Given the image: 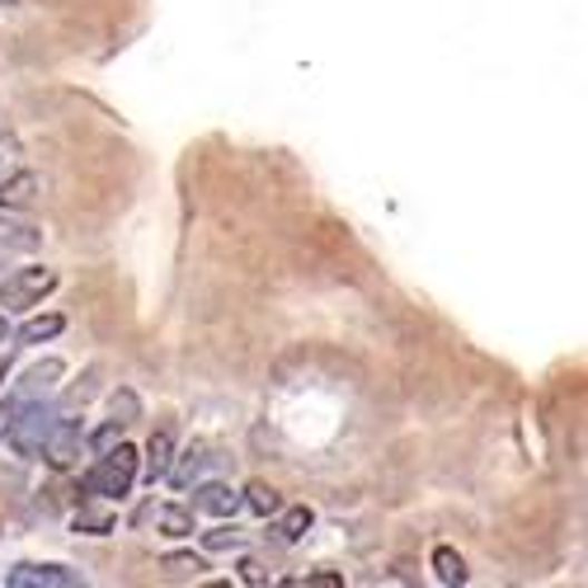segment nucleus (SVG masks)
<instances>
[{
    "mask_svg": "<svg viewBox=\"0 0 588 588\" xmlns=\"http://www.w3.org/2000/svg\"><path fill=\"white\" fill-rule=\"evenodd\" d=\"M114 443H122V424H118V419H109V424H104V429L90 438V448H95V452H109Z\"/></svg>",
    "mask_w": 588,
    "mask_h": 588,
    "instance_id": "22",
    "label": "nucleus"
},
{
    "mask_svg": "<svg viewBox=\"0 0 588 588\" xmlns=\"http://www.w3.org/2000/svg\"><path fill=\"white\" fill-rule=\"evenodd\" d=\"M76 532L104 537V532H114V518H109V513H90V509H80V513H76Z\"/></svg>",
    "mask_w": 588,
    "mask_h": 588,
    "instance_id": "20",
    "label": "nucleus"
},
{
    "mask_svg": "<svg viewBox=\"0 0 588 588\" xmlns=\"http://www.w3.org/2000/svg\"><path fill=\"white\" fill-rule=\"evenodd\" d=\"M278 513H283V509H278ZM311 522H316V513H311L306 503H297V509H287V513L278 518V537H283V541H302Z\"/></svg>",
    "mask_w": 588,
    "mask_h": 588,
    "instance_id": "14",
    "label": "nucleus"
},
{
    "mask_svg": "<svg viewBox=\"0 0 588 588\" xmlns=\"http://www.w3.org/2000/svg\"><path fill=\"white\" fill-rule=\"evenodd\" d=\"M80 448H86V433H80V424H76V419H67V414H57L48 438H43V448H38V457H43L52 471H71Z\"/></svg>",
    "mask_w": 588,
    "mask_h": 588,
    "instance_id": "4",
    "label": "nucleus"
},
{
    "mask_svg": "<svg viewBox=\"0 0 588 588\" xmlns=\"http://www.w3.org/2000/svg\"><path fill=\"white\" fill-rule=\"evenodd\" d=\"M203 546H207V551H236V546H241V532H236V528H217V532L203 537Z\"/></svg>",
    "mask_w": 588,
    "mask_h": 588,
    "instance_id": "21",
    "label": "nucleus"
},
{
    "mask_svg": "<svg viewBox=\"0 0 588 588\" xmlns=\"http://www.w3.org/2000/svg\"><path fill=\"white\" fill-rule=\"evenodd\" d=\"M241 584H268V570L259 560H241Z\"/></svg>",
    "mask_w": 588,
    "mask_h": 588,
    "instance_id": "24",
    "label": "nucleus"
},
{
    "mask_svg": "<svg viewBox=\"0 0 588 588\" xmlns=\"http://www.w3.org/2000/svg\"><path fill=\"white\" fill-rule=\"evenodd\" d=\"M137 467L141 457L133 443H114L109 452H99L95 467L80 476V490L95 494V499H128L133 486H137Z\"/></svg>",
    "mask_w": 588,
    "mask_h": 588,
    "instance_id": "1",
    "label": "nucleus"
},
{
    "mask_svg": "<svg viewBox=\"0 0 588 588\" xmlns=\"http://www.w3.org/2000/svg\"><path fill=\"white\" fill-rule=\"evenodd\" d=\"M156 522H160L165 537H188V532H194V513L179 509V503H165V509H156Z\"/></svg>",
    "mask_w": 588,
    "mask_h": 588,
    "instance_id": "15",
    "label": "nucleus"
},
{
    "mask_svg": "<svg viewBox=\"0 0 588 588\" xmlns=\"http://www.w3.org/2000/svg\"><path fill=\"white\" fill-rule=\"evenodd\" d=\"M0 6H19V0H0Z\"/></svg>",
    "mask_w": 588,
    "mask_h": 588,
    "instance_id": "28",
    "label": "nucleus"
},
{
    "mask_svg": "<svg viewBox=\"0 0 588 588\" xmlns=\"http://www.w3.org/2000/svg\"><path fill=\"white\" fill-rule=\"evenodd\" d=\"M0 340H6V311H0Z\"/></svg>",
    "mask_w": 588,
    "mask_h": 588,
    "instance_id": "26",
    "label": "nucleus"
},
{
    "mask_svg": "<svg viewBox=\"0 0 588 588\" xmlns=\"http://www.w3.org/2000/svg\"><path fill=\"white\" fill-rule=\"evenodd\" d=\"M433 575H438V584L457 588V584H467V560H461L452 546H438V551H433Z\"/></svg>",
    "mask_w": 588,
    "mask_h": 588,
    "instance_id": "11",
    "label": "nucleus"
},
{
    "mask_svg": "<svg viewBox=\"0 0 588 588\" xmlns=\"http://www.w3.org/2000/svg\"><path fill=\"white\" fill-rule=\"evenodd\" d=\"M213 448H207V443H194V448H188L179 461H170V471H165V480H170V486L175 490H188V486H198V480H203V471L207 467H213Z\"/></svg>",
    "mask_w": 588,
    "mask_h": 588,
    "instance_id": "7",
    "label": "nucleus"
},
{
    "mask_svg": "<svg viewBox=\"0 0 588 588\" xmlns=\"http://www.w3.org/2000/svg\"><path fill=\"white\" fill-rule=\"evenodd\" d=\"M292 584H297V588H340L344 584V575H330V570H316V575H306V579H292Z\"/></svg>",
    "mask_w": 588,
    "mask_h": 588,
    "instance_id": "23",
    "label": "nucleus"
},
{
    "mask_svg": "<svg viewBox=\"0 0 588 588\" xmlns=\"http://www.w3.org/2000/svg\"><path fill=\"white\" fill-rule=\"evenodd\" d=\"M137 457H141L137 476H146L156 486V480H165V471H170V461H175V433L170 429H156L151 438H146V452H137Z\"/></svg>",
    "mask_w": 588,
    "mask_h": 588,
    "instance_id": "6",
    "label": "nucleus"
},
{
    "mask_svg": "<svg viewBox=\"0 0 588 588\" xmlns=\"http://www.w3.org/2000/svg\"><path fill=\"white\" fill-rule=\"evenodd\" d=\"M10 419H14V405H10V401H0V438L10 433Z\"/></svg>",
    "mask_w": 588,
    "mask_h": 588,
    "instance_id": "25",
    "label": "nucleus"
},
{
    "mask_svg": "<svg viewBox=\"0 0 588 588\" xmlns=\"http://www.w3.org/2000/svg\"><path fill=\"white\" fill-rule=\"evenodd\" d=\"M0 386H6V359H0Z\"/></svg>",
    "mask_w": 588,
    "mask_h": 588,
    "instance_id": "27",
    "label": "nucleus"
},
{
    "mask_svg": "<svg viewBox=\"0 0 588 588\" xmlns=\"http://www.w3.org/2000/svg\"><path fill=\"white\" fill-rule=\"evenodd\" d=\"M52 287H57L52 268H19V273H10V278L0 283V306H6V311H29V306L43 302Z\"/></svg>",
    "mask_w": 588,
    "mask_h": 588,
    "instance_id": "3",
    "label": "nucleus"
},
{
    "mask_svg": "<svg viewBox=\"0 0 588 588\" xmlns=\"http://www.w3.org/2000/svg\"><path fill=\"white\" fill-rule=\"evenodd\" d=\"M14 405V401H10ZM52 419L57 410L48 401H24V405H14V419H10V443L19 448V457H38V448H43V438L52 429Z\"/></svg>",
    "mask_w": 588,
    "mask_h": 588,
    "instance_id": "2",
    "label": "nucleus"
},
{
    "mask_svg": "<svg viewBox=\"0 0 588 588\" xmlns=\"http://www.w3.org/2000/svg\"><path fill=\"white\" fill-rule=\"evenodd\" d=\"M137 414H141V401H137V391H128V386H122V391L114 395V419H118L122 429H128V424H137Z\"/></svg>",
    "mask_w": 588,
    "mask_h": 588,
    "instance_id": "18",
    "label": "nucleus"
},
{
    "mask_svg": "<svg viewBox=\"0 0 588 588\" xmlns=\"http://www.w3.org/2000/svg\"><path fill=\"white\" fill-rule=\"evenodd\" d=\"M0 245H6V249H24V255H33V249L43 245V231L29 226V222H10V217H0Z\"/></svg>",
    "mask_w": 588,
    "mask_h": 588,
    "instance_id": "10",
    "label": "nucleus"
},
{
    "mask_svg": "<svg viewBox=\"0 0 588 588\" xmlns=\"http://www.w3.org/2000/svg\"><path fill=\"white\" fill-rule=\"evenodd\" d=\"M86 584L80 570H67V565H14L6 575V588H76Z\"/></svg>",
    "mask_w": 588,
    "mask_h": 588,
    "instance_id": "5",
    "label": "nucleus"
},
{
    "mask_svg": "<svg viewBox=\"0 0 588 588\" xmlns=\"http://www.w3.org/2000/svg\"><path fill=\"white\" fill-rule=\"evenodd\" d=\"M194 509L213 513V518H231L241 509V494L231 486H222V480H198V486H194Z\"/></svg>",
    "mask_w": 588,
    "mask_h": 588,
    "instance_id": "8",
    "label": "nucleus"
},
{
    "mask_svg": "<svg viewBox=\"0 0 588 588\" xmlns=\"http://www.w3.org/2000/svg\"><path fill=\"white\" fill-rule=\"evenodd\" d=\"M33 198H38V179H33L29 170L0 184V207H29Z\"/></svg>",
    "mask_w": 588,
    "mask_h": 588,
    "instance_id": "12",
    "label": "nucleus"
},
{
    "mask_svg": "<svg viewBox=\"0 0 588 588\" xmlns=\"http://www.w3.org/2000/svg\"><path fill=\"white\" fill-rule=\"evenodd\" d=\"M160 565H165V575H175V579H198V575L207 570L198 556H165Z\"/></svg>",
    "mask_w": 588,
    "mask_h": 588,
    "instance_id": "19",
    "label": "nucleus"
},
{
    "mask_svg": "<svg viewBox=\"0 0 588 588\" xmlns=\"http://www.w3.org/2000/svg\"><path fill=\"white\" fill-rule=\"evenodd\" d=\"M61 316H33L29 325H19V344H43V340H52V334H61Z\"/></svg>",
    "mask_w": 588,
    "mask_h": 588,
    "instance_id": "16",
    "label": "nucleus"
},
{
    "mask_svg": "<svg viewBox=\"0 0 588 588\" xmlns=\"http://www.w3.org/2000/svg\"><path fill=\"white\" fill-rule=\"evenodd\" d=\"M90 395H95V372H90L80 386H71L67 395H61V401H57L52 410H57V414H67V419H76V410H86V405H90Z\"/></svg>",
    "mask_w": 588,
    "mask_h": 588,
    "instance_id": "17",
    "label": "nucleus"
},
{
    "mask_svg": "<svg viewBox=\"0 0 588 588\" xmlns=\"http://www.w3.org/2000/svg\"><path fill=\"white\" fill-rule=\"evenodd\" d=\"M241 503H249V509H255L259 518H273L283 509V494L273 490V486H264V480H255V486H249L245 494H241Z\"/></svg>",
    "mask_w": 588,
    "mask_h": 588,
    "instance_id": "13",
    "label": "nucleus"
},
{
    "mask_svg": "<svg viewBox=\"0 0 588 588\" xmlns=\"http://www.w3.org/2000/svg\"><path fill=\"white\" fill-rule=\"evenodd\" d=\"M61 372H67V367H61L57 359L38 363L33 372H24V382H19V391L10 395V401H14V405H24V401H43V395L57 386V376H61Z\"/></svg>",
    "mask_w": 588,
    "mask_h": 588,
    "instance_id": "9",
    "label": "nucleus"
}]
</instances>
